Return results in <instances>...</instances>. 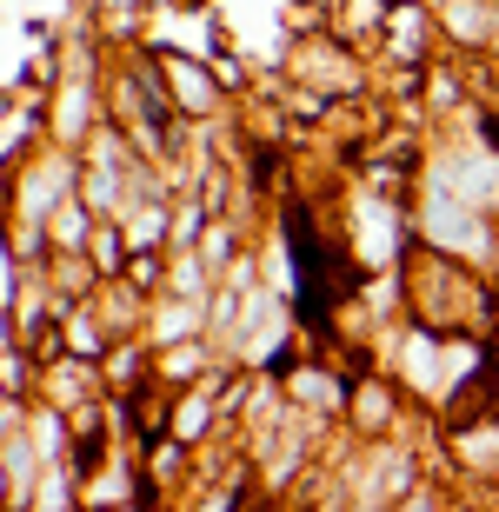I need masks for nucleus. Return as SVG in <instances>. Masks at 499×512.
Returning <instances> with one entry per match:
<instances>
[{"label": "nucleus", "instance_id": "f257e3e1", "mask_svg": "<svg viewBox=\"0 0 499 512\" xmlns=\"http://www.w3.org/2000/svg\"><path fill=\"white\" fill-rule=\"evenodd\" d=\"M380 34H386V47H393L400 60H413V67H420L426 40H433V14H426V7H406V0H393Z\"/></svg>", "mask_w": 499, "mask_h": 512}]
</instances>
